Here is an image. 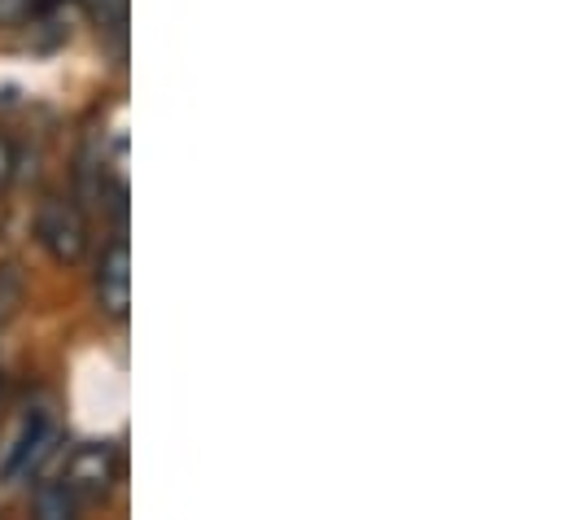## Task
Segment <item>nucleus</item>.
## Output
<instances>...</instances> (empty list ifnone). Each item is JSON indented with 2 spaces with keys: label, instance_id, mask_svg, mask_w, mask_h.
Masks as SVG:
<instances>
[{
  "label": "nucleus",
  "instance_id": "obj_6",
  "mask_svg": "<svg viewBox=\"0 0 564 520\" xmlns=\"http://www.w3.org/2000/svg\"><path fill=\"white\" fill-rule=\"evenodd\" d=\"M22 293H26V284H22L18 262H0V333H4V328H9V319L18 315Z\"/></svg>",
  "mask_w": 564,
  "mask_h": 520
},
{
  "label": "nucleus",
  "instance_id": "obj_9",
  "mask_svg": "<svg viewBox=\"0 0 564 520\" xmlns=\"http://www.w3.org/2000/svg\"><path fill=\"white\" fill-rule=\"evenodd\" d=\"M9 175H13V149H9V140L0 136V188L9 184Z\"/></svg>",
  "mask_w": 564,
  "mask_h": 520
},
{
  "label": "nucleus",
  "instance_id": "obj_5",
  "mask_svg": "<svg viewBox=\"0 0 564 520\" xmlns=\"http://www.w3.org/2000/svg\"><path fill=\"white\" fill-rule=\"evenodd\" d=\"M35 512L44 520H70L79 512V499H75V490L66 481H44L35 490Z\"/></svg>",
  "mask_w": 564,
  "mask_h": 520
},
{
  "label": "nucleus",
  "instance_id": "obj_3",
  "mask_svg": "<svg viewBox=\"0 0 564 520\" xmlns=\"http://www.w3.org/2000/svg\"><path fill=\"white\" fill-rule=\"evenodd\" d=\"M97 302L110 319H123L132 306V254L128 241H115L97 262Z\"/></svg>",
  "mask_w": 564,
  "mask_h": 520
},
{
  "label": "nucleus",
  "instance_id": "obj_1",
  "mask_svg": "<svg viewBox=\"0 0 564 520\" xmlns=\"http://www.w3.org/2000/svg\"><path fill=\"white\" fill-rule=\"evenodd\" d=\"M35 237L48 250V259L70 267L88 250V219L70 197H48L40 206V215H35Z\"/></svg>",
  "mask_w": 564,
  "mask_h": 520
},
{
  "label": "nucleus",
  "instance_id": "obj_7",
  "mask_svg": "<svg viewBox=\"0 0 564 520\" xmlns=\"http://www.w3.org/2000/svg\"><path fill=\"white\" fill-rule=\"evenodd\" d=\"M84 9L97 22V31L123 35V26H128V0H84Z\"/></svg>",
  "mask_w": 564,
  "mask_h": 520
},
{
  "label": "nucleus",
  "instance_id": "obj_2",
  "mask_svg": "<svg viewBox=\"0 0 564 520\" xmlns=\"http://www.w3.org/2000/svg\"><path fill=\"white\" fill-rule=\"evenodd\" d=\"M62 481L75 490L79 503L101 499V495H110V486L119 481V455H115L110 446H101V442H88V446H79V451L66 459V477H62Z\"/></svg>",
  "mask_w": 564,
  "mask_h": 520
},
{
  "label": "nucleus",
  "instance_id": "obj_8",
  "mask_svg": "<svg viewBox=\"0 0 564 520\" xmlns=\"http://www.w3.org/2000/svg\"><path fill=\"white\" fill-rule=\"evenodd\" d=\"M35 13V0H0V26H22Z\"/></svg>",
  "mask_w": 564,
  "mask_h": 520
},
{
  "label": "nucleus",
  "instance_id": "obj_4",
  "mask_svg": "<svg viewBox=\"0 0 564 520\" xmlns=\"http://www.w3.org/2000/svg\"><path fill=\"white\" fill-rule=\"evenodd\" d=\"M53 442H57L53 424H48L44 415H31V420H26V429H22V437H18V446H13V451H9V459H4V481H18V477L35 473V468H40V459L53 451Z\"/></svg>",
  "mask_w": 564,
  "mask_h": 520
}]
</instances>
